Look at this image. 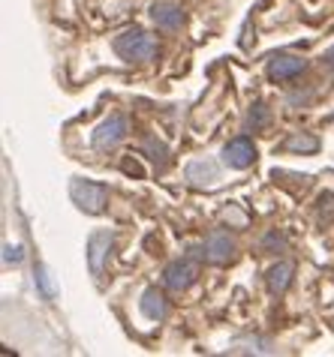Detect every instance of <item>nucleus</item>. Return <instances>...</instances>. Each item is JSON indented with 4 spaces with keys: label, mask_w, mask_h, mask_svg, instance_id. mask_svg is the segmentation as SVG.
<instances>
[{
    "label": "nucleus",
    "mask_w": 334,
    "mask_h": 357,
    "mask_svg": "<svg viewBox=\"0 0 334 357\" xmlns=\"http://www.w3.org/2000/svg\"><path fill=\"white\" fill-rule=\"evenodd\" d=\"M232 250H235V243H232V237L226 234V231H211L208 241H205V259L214 261V264L229 261L232 259Z\"/></svg>",
    "instance_id": "0eeeda50"
},
{
    "label": "nucleus",
    "mask_w": 334,
    "mask_h": 357,
    "mask_svg": "<svg viewBox=\"0 0 334 357\" xmlns=\"http://www.w3.org/2000/svg\"><path fill=\"white\" fill-rule=\"evenodd\" d=\"M289 282H292V264L289 261H277L268 271V289L274 294H283L289 289Z\"/></svg>",
    "instance_id": "f8f14e48"
},
{
    "label": "nucleus",
    "mask_w": 334,
    "mask_h": 357,
    "mask_svg": "<svg viewBox=\"0 0 334 357\" xmlns=\"http://www.w3.org/2000/svg\"><path fill=\"white\" fill-rule=\"evenodd\" d=\"M187 181L196 183V186L214 183L217 181V168H214V162H208V160H193L187 165Z\"/></svg>",
    "instance_id": "9d476101"
},
{
    "label": "nucleus",
    "mask_w": 334,
    "mask_h": 357,
    "mask_svg": "<svg viewBox=\"0 0 334 357\" xmlns=\"http://www.w3.org/2000/svg\"><path fill=\"white\" fill-rule=\"evenodd\" d=\"M286 151H298V153H313L319 147V142L313 135H292V138H286Z\"/></svg>",
    "instance_id": "ddd939ff"
},
{
    "label": "nucleus",
    "mask_w": 334,
    "mask_h": 357,
    "mask_svg": "<svg viewBox=\"0 0 334 357\" xmlns=\"http://www.w3.org/2000/svg\"><path fill=\"white\" fill-rule=\"evenodd\" d=\"M196 276H199V267H196L193 255H190V259H178V261H172L169 267H166L163 282L169 285L172 291H187L196 282Z\"/></svg>",
    "instance_id": "20e7f679"
},
{
    "label": "nucleus",
    "mask_w": 334,
    "mask_h": 357,
    "mask_svg": "<svg viewBox=\"0 0 334 357\" xmlns=\"http://www.w3.org/2000/svg\"><path fill=\"white\" fill-rule=\"evenodd\" d=\"M304 69V61L296 54H277L274 61L268 63V75L277 78V82H283V78H296L298 73Z\"/></svg>",
    "instance_id": "1a4fd4ad"
},
{
    "label": "nucleus",
    "mask_w": 334,
    "mask_h": 357,
    "mask_svg": "<svg viewBox=\"0 0 334 357\" xmlns=\"http://www.w3.org/2000/svg\"><path fill=\"white\" fill-rule=\"evenodd\" d=\"M151 22H154L157 27H163V31H175V27H181V22H184L181 6L160 0V3H154V6H151Z\"/></svg>",
    "instance_id": "6e6552de"
},
{
    "label": "nucleus",
    "mask_w": 334,
    "mask_h": 357,
    "mask_svg": "<svg viewBox=\"0 0 334 357\" xmlns=\"http://www.w3.org/2000/svg\"><path fill=\"white\" fill-rule=\"evenodd\" d=\"M262 246L265 250H286V237H283L280 231H268L262 237Z\"/></svg>",
    "instance_id": "f3484780"
},
{
    "label": "nucleus",
    "mask_w": 334,
    "mask_h": 357,
    "mask_svg": "<svg viewBox=\"0 0 334 357\" xmlns=\"http://www.w3.org/2000/svg\"><path fill=\"white\" fill-rule=\"evenodd\" d=\"M142 312H145V319H151V321L166 319V297L157 289H148L142 294Z\"/></svg>",
    "instance_id": "9b49d317"
},
{
    "label": "nucleus",
    "mask_w": 334,
    "mask_h": 357,
    "mask_svg": "<svg viewBox=\"0 0 334 357\" xmlns=\"http://www.w3.org/2000/svg\"><path fill=\"white\" fill-rule=\"evenodd\" d=\"M22 259H24V250H22V246H13V243L3 246V261H6V264H22Z\"/></svg>",
    "instance_id": "a211bd4d"
},
{
    "label": "nucleus",
    "mask_w": 334,
    "mask_h": 357,
    "mask_svg": "<svg viewBox=\"0 0 334 357\" xmlns=\"http://www.w3.org/2000/svg\"><path fill=\"white\" fill-rule=\"evenodd\" d=\"M328 61H331V66H334V48H331V52H328Z\"/></svg>",
    "instance_id": "aec40b11"
},
{
    "label": "nucleus",
    "mask_w": 334,
    "mask_h": 357,
    "mask_svg": "<svg viewBox=\"0 0 334 357\" xmlns=\"http://www.w3.org/2000/svg\"><path fill=\"white\" fill-rule=\"evenodd\" d=\"M223 160L229 168H247V165H253V160H256V147H253V142L247 135H238L223 147Z\"/></svg>",
    "instance_id": "39448f33"
},
{
    "label": "nucleus",
    "mask_w": 334,
    "mask_h": 357,
    "mask_svg": "<svg viewBox=\"0 0 334 357\" xmlns=\"http://www.w3.org/2000/svg\"><path fill=\"white\" fill-rule=\"evenodd\" d=\"M34 276H36V285H39V291H43V297H45V301H55L57 289H55V282H52V276H48V271H45V267H36V271H34Z\"/></svg>",
    "instance_id": "4468645a"
},
{
    "label": "nucleus",
    "mask_w": 334,
    "mask_h": 357,
    "mask_svg": "<svg viewBox=\"0 0 334 357\" xmlns=\"http://www.w3.org/2000/svg\"><path fill=\"white\" fill-rule=\"evenodd\" d=\"M148 153H151V160L157 162V165H166V144L163 142H157V138H148Z\"/></svg>",
    "instance_id": "dca6fc26"
},
{
    "label": "nucleus",
    "mask_w": 334,
    "mask_h": 357,
    "mask_svg": "<svg viewBox=\"0 0 334 357\" xmlns=\"http://www.w3.org/2000/svg\"><path fill=\"white\" fill-rule=\"evenodd\" d=\"M70 195H73V202L78 204V211H85V213H103L106 211V198H109V192H106L103 183L82 181V177L70 183Z\"/></svg>",
    "instance_id": "f03ea898"
},
{
    "label": "nucleus",
    "mask_w": 334,
    "mask_h": 357,
    "mask_svg": "<svg viewBox=\"0 0 334 357\" xmlns=\"http://www.w3.org/2000/svg\"><path fill=\"white\" fill-rule=\"evenodd\" d=\"M124 135H126V117L124 114H112L94 130L91 144L96 147V151H112V147H117L124 142Z\"/></svg>",
    "instance_id": "7ed1b4c3"
},
{
    "label": "nucleus",
    "mask_w": 334,
    "mask_h": 357,
    "mask_svg": "<svg viewBox=\"0 0 334 357\" xmlns=\"http://www.w3.org/2000/svg\"><path fill=\"white\" fill-rule=\"evenodd\" d=\"M115 52L124 57V61H151L157 54V43L154 36H148L145 31H126L115 39Z\"/></svg>",
    "instance_id": "f257e3e1"
},
{
    "label": "nucleus",
    "mask_w": 334,
    "mask_h": 357,
    "mask_svg": "<svg viewBox=\"0 0 334 357\" xmlns=\"http://www.w3.org/2000/svg\"><path fill=\"white\" fill-rule=\"evenodd\" d=\"M265 121H268V108H265L262 102H256V105L250 108V114H247V126L259 130V126H265Z\"/></svg>",
    "instance_id": "2eb2a0df"
},
{
    "label": "nucleus",
    "mask_w": 334,
    "mask_h": 357,
    "mask_svg": "<svg viewBox=\"0 0 334 357\" xmlns=\"http://www.w3.org/2000/svg\"><path fill=\"white\" fill-rule=\"evenodd\" d=\"M235 345H247V349H241V351H256V354L268 351V342H262V340H238Z\"/></svg>",
    "instance_id": "6ab92c4d"
},
{
    "label": "nucleus",
    "mask_w": 334,
    "mask_h": 357,
    "mask_svg": "<svg viewBox=\"0 0 334 357\" xmlns=\"http://www.w3.org/2000/svg\"><path fill=\"white\" fill-rule=\"evenodd\" d=\"M109 246H112L109 231H96V234H91V241H87V267H91L94 276H103V264H106V255H109Z\"/></svg>",
    "instance_id": "423d86ee"
}]
</instances>
